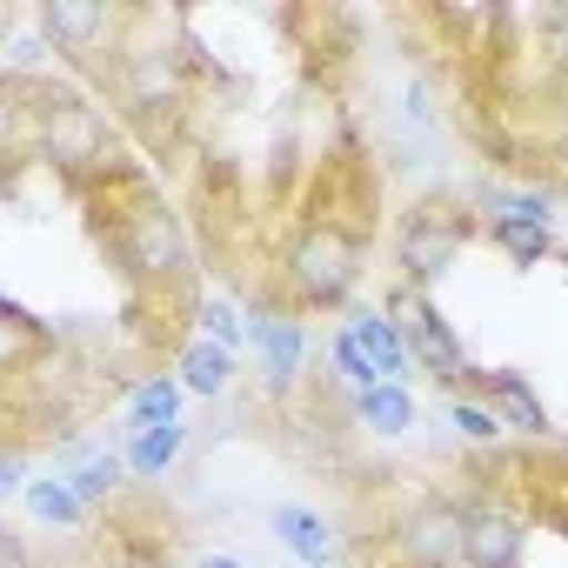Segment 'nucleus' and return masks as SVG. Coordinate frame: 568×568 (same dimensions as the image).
<instances>
[{
	"mask_svg": "<svg viewBox=\"0 0 568 568\" xmlns=\"http://www.w3.org/2000/svg\"><path fill=\"white\" fill-rule=\"evenodd\" d=\"M41 148L61 174H108V154H114V121L101 108H68L41 128Z\"/></svg>",
	"mask_w": 568,
	"mask_h": 568,
	"instance_id": "423d86ee",
	"label": "nucleus"
},
{
	"mask_svg": "<svg viewBox=\"0 0 568 568\" xmlns=\"http://www.w3.org/2000/svg\"><path fill=\"white\" fill-rule=\"evenodd\" d=\"M348 335H355V348L375 362V375H382V382H402V388H408V375H415V355H408L402 328L388 322V308H362V315L348 322Z\"/></svg>",
	"mask_w": 568,
	"mask_h": 568,
	"instance_id": "1a4fd4ad",
	"label": "nucleus"
},
{
	"mask_svg": "<svg viewBox=\"0 0 568 568\" xmlns=\"http://www.w3.org/2000/svg\"><path fill=\"white\" fill-rule=\"evenodd\" d=\"M355 415H362L375 435H408V428H415V395H408L402 382H382V388L355 395Z\"/></svg>",
	"mask_w": 568,
	"mask_h": 568,
	"instance_id": "4468645a",
	"label": "nucleus"
},
{
	"mask_svg": "<svg viewBox=\"0 0 568 568\" xmlns=\"http://www.w3.org/2000/svg\"><path fill=\"white\" fill-rule=\"evenodd\" d=\"M121 475H128V455H88L68 481H74V495H81L88 508H108V501L121 495Z\"/></svg>",
	"mask_w": 568,
	"mask_h": 568,
	"instance_id": "a211bd4d",
	"label": "nucleus"
},
{
	"mask_svg": "<svg viewBox=\"0 0 568 568\" xmlns=\"http://www.w3.org/2000/svg\"><path fill=\"white\" fill-rule=\"evenodd\" d=\"M388 322L402 328V342H408L415 368H428V382H442V388H462V382H475V368H468L462 342L448 335L442 308H435L422 288H408V281H402V288L388 295Z\"/></svg>",
	"mask_w": 568,
	"mask_h": 568,
	"instance_id": "20e7f679",
	"label": "nucleus"
},
{
	"mask_svg": "<svg viewBox=\"0 0 568 568\" xmlns=\"http://www.w3.org/2000/svg\"><path fill=\"white\" fill-rule=\"evenodd\" d=\"M395 548L408 568H462L468 561V528H462V501L422 495L402 521H395Z\"/></svg>",
	"mask_w": 568,
	"mask_h": 568,
	"instance_id": "39448f33",
	"label": "nucleus"
},
{
	"mask_svg": "<svg viewBox=\"0 0 568 568\" xmlns=\"http://www.w3.org/2000/svg\"><path fill=\"white\" fill-rule=\"evenodd\" d=\"M462 528H468V568H515L521 548H528V521L501 495L468 501L462 508Z\"/></svg>",
	"mask_w": 568,
	"mask_h": 568,
	"instance_id": "6e6552de",
	"label": "nucleus"
},
{
	"mask_svg": "<svg viewBox=\"0 0 568 568\" xmlns=\"http://www.w3.org/2000/svg\"><path fill=\"white\" fill-rule=\"evenodd\" d=\"M181 382H187L194 395H221V388L234 382V355H227L221 342H207V335H201V342H187V348H181Z\"/></svg>",
	"mask_w": 568,
	"mask_h": 568,
	"instance_id": "2eb2a0df",
	"label": "nucleus"
},
{
	"mask_svg": "<svg viewBox=\"0 0 568 568\" xmlns=\"http://www.w3.org/2000/svg\"><path fill=\"white\" fill-rule=\"evenodd\" d=\"M28 515H34V521H48V528H81V521H88V501L74 495V481H68V475H48V481H34V488H28Z\"/></svg>",
	"mask_w": 568,
	"mask_h": 568,
	"instance_id": "f3484780",
	"label": "nucleus"
},
{
	"mask_svg": "<svg viewBox=\"0 0 568 568\" xmlns=\"http://www.w3.org/2000/svg\"><path fill=\"white\" fill-rule=\"evenodd\" d=\"M335 368H342V382H348L355 395H368V388H382V375H375V362H368V355L355 348V335H348V328L335 335Z\"/></svg>",
	"mask_w": 568,
	"mask_h": 568,
	"instance_id": "aec40b11",
	"label": "nucleus"
},
{
	"mask_svg": "<svg viewBox=\"0 0 568 568\" xmlns=\"http://www.w3.org/2000/svg\"><path fill=\"white\" fill-rule=\"evenodd\" d=\"M362 281V234L348 221H308L281 254V288L295 308H342Z\"/></svg>",
	"mask_w": 568,
	"mask_h": 568,
	"instance_id": "f257e3e1",
	"label": "nucleus"
},
{
	"mask_svg": "<svg viewBox=\"0 0 568 568\" xmlns=\"http://www.w3.org/2000/svg\"><path fill=\"white\" fill-rule=\"evenodd\" d=\"M448 422H455L468 442H495V435H501V415H495L488 402H462V395H455V402H448Z\"/></svg>",
	"mask_w": 568,
	"mask_h": 568,
	"instance_id": "412c9836",
	"label": "nucleus"
},
{
	"mask_svg": "<svg viewBox=\"0 0 568 568\" xmlns=\"http://www.w3.org/2000/svg\"><path fill=\"white\" fill-rule=\"evenodd\" d=\"M128 422H134V435L181 422V382H174V375H148V382L128 395Z\"/></svg>",
	"mask_w": 568,
	"mask_h": 568,
	"instance_id": "dca6fc26",
	"label": "nucleus"
},
{
	"mask_svg": "<svg viewBox=\"0 0 568 568\" xmlns=\"http://www.w3.org/2000/svg\"><path fill=\"white\" fill-rule=\"evenodd\" d=\"M468 234H475V221H468L462 201H422V207H408L402 234H395V261L408 274V288H428L435 274H448L455 254L468 247Z\"/></svg>",
	"mask_w": 568,
	"mask_h": 568,
	"instance_id": "7ed1b4c3",
	"label": "nucleus"
},
{
	"mask_svg": "<svg viewBox=\"0 0 568 568\" xmlns=\"http://www.w3.org/2000/svg\"><path fill=\"white\" fill-rule=\"evenodd\" d=\"M488 234H495V247H501V254H515L521 267H535V261H548V247H555L541 221H488Z\"/></svg>",
	"mask_w": 568,
	"mask_h": 568,
	"instance_id": "6ab92c4d",
	"label": "nucleus"
},
{
	"mask_svg": "<svg viewBox=\"0 0 568 568\" xmlns=\"http://www.w3.org/2000/svg\"><path fill=\"white\" fill-rule=\"evenodd\" d=\"M34 28L54 41V54H74V61H88V54H101L108 41H121V14L114 8H101V0H41L34 8Z\"/></svg>",
	"mask_w": 568,
	"mask_h": 568,
	"instance_id": "0eeeda50",
	"label": "nucleus"
},
{
	"mask_svg": "<svg viewBox=\"0 0 568 568\" xmlns=\"http://www.w3.org/2000/svg\"><path fill=\"white\" fill-rule=\"evenodd\" d=\"M0 488L8 495H28L34 481H28V448L21 442H8V455H0Z\"/></svg>",
	"mask_w": 568,
	"mask_h": 568,
	"instance_id": "5701e85b",
	"label": "nucleus"
},
{
	"mask_svg": "<svg viewBox=\"0 0 568 568\" xmlns=\"http://www.w3.org/2000/svg\"><path fill=\"white\" fill-rule=\"evenodd\" d=\"M201 328H207V342H221L227 355L247 342V328H241V315H234L227 302H201Z\"/></svg>",
	"mask_w": 568,
	"mask_h": 568,
	"instance_id": "4be33fe9",
	"label": "nucleus"
},
{
	"mask_svg": "<svg viewBox=\"0 0 568 568\" xmlns=\"http://www.w3.org/2000/svg\"><path fill=\"white\" fill-rule=\"evenodd\" d=\"M181 448H187V422H168V428H141V435L128 442V475H141V481H161V475L181 462Z\"/></svg>",
	"mask_w": 568,
	"mask_h": 568,
	"instance_id": "ddd939ff",
	"label": "nucleus"
},
{
	"mask_svg": "<svg viewBox=\"0 0 568 568\" xmlns=\"http://www.w3.org/2000/svg\"><path fill=\"white\" fill-rule=\"evenodd\" d=\"M475 395L501 415V428H521V435H548V408L535 402V388L515 375V368H488L475 375Z\"/></svg>",
	"mask_w": 568,
	"mask_h": 568,
	"instance_id": "9d476101",
	"label": "nucleus"
},
{
	"mask_svg": "<svg viewBox=\"0 0 568 568\" xmlns=\"http://www.w3.org/2000/svg\"><path fill=\"white\" fill-rule=\"evenodd\" d=\"M114 254L134 281H181L187 274V234L174 221V207H161L154 194H134L114 207Z\"/></svg>",
	"mask_w": 568,
	"mask_h": 568,
	"instance_id": "f03ea898",
	"label": "nucleus"
},
{
	"mask_svg": "<svg viewBox=\"0 0 568 568\" xmlns=\"http://www.w3.org/2000/svg\"><path fill=\"white\" fill-rule=\"evenodd\" d=\"M0 568H34V555H28V528H0Z\"/></svg>",
	"mask_w": 568,
	"mask_h": 568,
	"instance_id": "b1692460",
	"label": "nucleus"
},
{
	"mask_svg": "<svg viewBox=\"0 0 568 568\" xmlns=\"http://www.w3.org/2000/svg\"><path fill=\"white\" fill-rule=\"evenodd\" d=\"M254 328H247V342L261 348V362H267V375L274 382H295L302 375V362H308V335H302V322L295 315H247Z\"/></svg>",
	"mask_w": 568,
	"mask_h": 568,
	"instance_id": "9b49d317",
	"label": "nucleus"
},
{
	"mask_svg": "<svg viewBox=\"0 0 568 568\" xmlns=\"http://www.w3.org/2000/svg\"><path fill=\"white\" fill-rule=\"evenodd\" d=\"M267 528L302 555V568H328V561H335V528H328L315 508H302V501H281V508L267 515Z\"/></svg>",
	"mask_w": 568,
	"mask_h": 568,
	"instance_id": "f8f14e48",
	"label": "nucleus"
}]
</instances>
